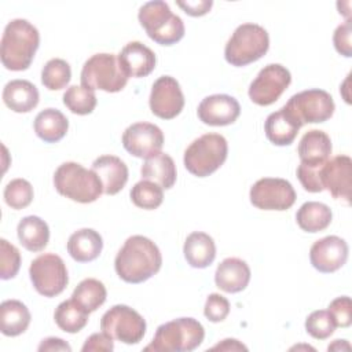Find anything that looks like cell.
Masks as SVG:
<instances>
[{"label":"cell","mask_w":352,"mask_h":352,"mask_svg":"<svg viewBox=\"0 0 352 352\" xmlns=\"http://www.w3.org/2000/svg\"><path fill=\"white\" fill-rule=\"evenodd\" d=\"M162 264L158 246L143 235L129 236L118 250L114 268L126 283H142L154 276Z\"/></svg>","instance_id":"1"},{"label":"cell","mask_w":352,"mask_h":352,"mask_svg":"<svg viewBox=\"0 0 352 352\" xmlns=\"http://www.w3.org/2000/svg\"><path fill=\"white\" fill-rule=\"evenodd\" d=\"M40 45L38 30L26 19L10 21L1 37L0 59L3 66L11 72L26 70L33 62Z\"/></svg>","instance_id":"2"},{"label":"cell","mask_w":352,"mask_h":352,"mask_svg":"<svg viewBox=\"0 0 352 352\" xmlns=\"http://www.w3.org/2000/svg\"><path fill=\"white\" fill-rule=\"evenodd\" d=\"M205 337L204 326L194 318H179L158 326L153 341L144 351L153 352H191Z\"/></svg>","instance_id":"3"},{"label":"cell","mask_w":352,"mask_h":352,"mask_svg":"<svg viewBox=\"0 0 352 352\" xmlns=\"http://www.w3.org/2000/svg\"><path fill=\"white\" fill-rule=\"evenodd\" d=\"M54 186L60 195L80 204H91L103 192L98 175L72 161L58 166L54 173Z\"/></svg>","instance_id":"4"},{"label":"cell","mask_w":352,"mask_h":352,"mask_svg":"<svg viewBox=\"0 0 352 352\" xmlns=\"http://www.w3.org/2000/svg\"><path fill=\"white\" fill-rule=\"evenodd\" d=\"M138 19L147 36L161 45H172L184 36L182 18L173 14L162 0L147 1L139 8Z\"/></svg>","instance_id":"5"},{"label":"cell","mask_w":352,"mask_h":352,"mask_svg":"<svg viewBox=\"0 0 352 352\" xmlns=\"http://www.w3.org/2000/svg\"><path fill=\"white\" fill-rule=\"evenodd\" d=\"M270 48L267 30L257 23L239 25L224 48L226 60L236 67L246 66L263 58Z\"/></svg>","instance_id":"6"},{"label":"cell","mask_w":352,"mask_h":352,"mask_svg":"<svg viewBox=\"0 0 352 352\" xmlns=\"http://www.w3.org/2000/svg\"><path fill=\"white\" fill-rule=\"evenodd\" d=\"M227 154L228 144L223 135L205 133L190 143L184 151L183 162L191 175L206 177L224 164Z\"/></svg>","instance_id":"7"},{"label":"cell","mask_w":352,"mask_h":352,"mask_svg":"<svg viewBox=\"0 0 352 352\" xmlns=\"http://www.w3.org/2000/svg\"><path fill=\"white\" fill-rule=\"evenodd\" d=\"M81 85L88 89H100L104 92H120L128 82L118 58L114 54H95L81 69Z\"/></svg>","instance_id":"8"},{"label":"cell","mask_w":352,"mask_h":352,"mask_svg":"<svg viewBox=\"0 0 352 352\" xmlns=\"http://www.w3.org/2000/svg\"><path fill=\"white\" fill-rule=\"evenodd\" d=\"M100 330L113 340L132 345L143 340L146 334V320L133 308L117 304L103 314Z\"/></svg>","instance_id":"9"},{"label":"cell","mask_w":352,"mask_h":352,"mask_svg":"<svg viewBox=\"0 0 352 352\" xmlns=\"http://www.w3.org/2000/svg\"><path fill=\"white\" fill-rule=\"evenodd\" d=\"M29 276L36 292L44 297L60 294L69 282L66 265L55 253H44L36 257L30 263Z\"/></svg>","instance_id":"10"},{"label":"cell","mask_w":352,"mask_h":352,"mask_svg":"<svg viewBox=\"0 0 352 352\" xmlns=\"http://www.w3.org/2000/svg\"><path fill=\"white\" fill-rule=\"evenodd\" d=\"M301 124H316L327 121L334 113V100L323 89H305L293 95L285 104Z\"/></svg>","instance_id":"11"},{"label":"cell","mask_w":352,"mask_h":352,"mask_svg":"<svg viewBox=\"0 0 352 352\" xmlns=\"http://www.w3.org/2000/svg\"><path fill=\"white\" fill-rule=\"evenodd\" d=\"M292 82L290 72L279 65L270 63L264 66L257 77L249 85V98L258 106L275 103Z\"/></svg>","instance_id":"12"},{"label":"cell","mask_w":352,"mask_h":352,"mask_svg":"<svg viewBox=\"0 0 352 352\" xmlns=\"http://www.w3.org/2000/svg\"><path fill=\"white\" fill-rule=\"evenodd\" d=\"M253 206L263 210H286L296 202V191L290 182L280 177H263L249 192Z\"/></svg>","instance_id":"13"},{"label":"cell","mask_w":352,"mask_h":352,"mask_svg":"<svg viewBox=\"0 0 352 352\" xmlns=\"http://www.w3.org/2000/svg\"><path fill=\"white\" fill-rule=\"evenodd\" d=\"M150 110L162 120H172L179 116L184 107V95L176 78L161 76L151 87Z\"/></svg>","instance_id":"14"},{"label":"cell","mask_w":352,"mask_h":352,"mask_svg":"<svg viewBox=\"0 0 352 352\" xmlns=\"http://www.w3.org/2000/svg\"><path fill=\"white\" fill-rule=\"evenodd\" d=\"M122 146L133 157L150 158L164 146V133L160 126L150 122H135L122 133Z\"/></svg>","instance_id":"15"},{"label":"cell","mask_w":352,"mask_h":352,"mask_svg":"<svg viewBox=\"0 0 352 352\" xmlns=\"http://www.w3.org/2000/svg\"><path fill=\"white\" fill-rule=\"evenodd\" d=\"M320 180L323 188H326L336 199L351 204V187H352V160L348 155H337L320 169Z\"/></svg>","instance_id":"16"},{"label":"cell","mask_w":352,"mask_h":352,"mask_svg":"<svg viewBox=\"0 0 352 352\" xmlns=\"http://www.w3.org/2000/svg\"><path fill=\"white\" fill-rule=\"evenodd\" d=\"M348 250V243L342 238L329 235L314 242L309 250V261L319 272L331 274L346 263Z\"/></svg>","instance_id":"17"},{"label":"cell","mask_w":352,"mask_h":352,"mask_svg":"<svg viewBox=\"0 0 352 352\" xmlns=\"http://www.w3.org/2000/svg\"><path fill=\"white\" fill-rule=\"evenodd\" d=\"M199 121L210 126L234 124L241 114V106L234 96L226 94L209 95L201 100L197 109Z\"/></svg>","instance_id":"18"},{"label":"cell","mask_w":352,"mask_h":352,"mask_svg":"<svg viewBox=\"0 0 352 352\" xmlns=\"http://www.w3.org/2000/svg\"><path fill=\"white\" fill-rule=\"evenodd\" d=\"M120 66L126 77H146L154 69L157 63L155 54L140 41L128 43L117 55Z\"/></svg>","instance_id":"19"},{"label":"cell","mask_w":352,"mask_h":352,"mask_svg":"<svg viewBox=\"0 0 352 352\" xmlns=\"http://www.w3.org/2000/svg\"><path fill=\"white\" fill-rule=\"evenodd\" d=\"M301 126V121L286 106H283L267 117L264 122V132L272 144L289 146L294 142Z\"/></svg>","instance_id":"20"},{"label":"cell","mask_w":352,"mask_h":352,"mask_svg":"<svg viewBox=\"0 0 352 352\" xmlns=\"http://www.w3.org/2000/svg\"><path fill=\"white\" fill-rule=\"evenodd\" d=\"M92 170L102 182L103 192L116 195L128 182V166L116 155H100L92 162Z\"/></svg>","instance_id":"21"},{"label":"cell","mask_w":352,"mask_h":352,"mask_svg":"<svg viewBox=\"0 0 352 352\" xmlns=\"http://www.w3.org/2000/svg\"><path fill=\"white\" fill-rule=\"evenodd\" d=\"M250 280V268L246 261L238 257L224 258L216 268L214 283L226 293H239L246 289Z\"/></svg>","instance_id":"22"},{"label":"cell","mask_w":352,"mask_h":352,"mask_svg":"<svg viewBox=\"0 0 352 352\" xmlns=\"http://www.w3.org/2000/svg\"><path fill=\"white\" fill-rule=\"evenodd\" d=\"M333 146L330 136L319 129L305 132L298 143V157L301 164L308 166H322L330 158Z\"/></svg>","instance_id":"23"},{"label":"cell","mask_w":352,"mask_h":352,"mask_svg":"<svg viewBox=\"0 0 352 352\" xmlns=\"http://www.w3.org/2000/svg\"><path fill=\"white\" fill-rule=\"evenodd\" d=\"M38 89L28 80H11L4 85L3 102L15 113H29L38 104Z\"/></svg>","instance_id":"24"},{"label":"cell","mask_w":352,"mask_h":352,"mask_svg":"<svg viewBox=\"0 0 352 352\" xmlns=\"http://www.w3.org/2000/svg\"><path fill=\"white\" fill-rule=\"evenodd\" d=\"M102 249L103 239L92 228H81L73 232L67 241V253L78 263H88L98 258Z\"/></svg>","instance_id":"25"},{"label":"cell","mask_w":352,"mask_h":352,"mask_svg":"<svg viewBox=\"0 0 352 352\" xmlns=\"http://www.w3.org/2000/svg\"><path fill=\"white\" fill-rule=\"evenodd\" d=\"M183 253L191 267L206 268L216 257V245L213 238L206 232L194 231L186 238Z\"/></svg>","instance_id":"26"},{"label":"cell","mask_w":352,"mask_h":352,"mask_svg":"<svg viewBox=\"0 0 352 352\" xmlns=\"http://www.w3.org/2000/svg\"><path fill=\"white\" fill-rule=\"evenodd\" d=\"M30 312L19 300H6L0 305V330L7 337L25 333L30 324Z\"/></svg>","instance_id":"27"},{"label":"cell","mask_w":352,"mask_h":352,"mask_svg":"<svg viewBox=\"0 0 352 352\" xmlns=\"http://www.w3.org/2000/svg\"><path fill=\"white\" fill-rule=\"evenodd\" d=\"M34 132L45 143H56L65 138L69 129L66 116L58 109H44L34 118Z\"/></svg>","instance_id":"28"},{"label":"cell","mask_w":352,"mask_h":352,"mask_svg":"<svg viewBox=\"0 0 352 352\" xmlns=\"http://www.w3.org/2000/svg\"><path fill=\"white\" fill-rule=\"evenodd\" d=\"M143 180L157 183L160 187L168 190L176 182V165L170 155L158 153L144 161L140 168Z\"/></svg>","instance_id":"29"},{"label":"cell","mask_w":352,"mask_h":352,"mask_svg":"<svg viewBox=\"0 0 352 352\" xmlns=\"http://www.w3.org/2000/svg\"><path fill=\"white\" fill-rule=\"evenodd\" d=\"M21 245L29 252H41L50 241L48 224L38 216L23 217L16 227Z\"/></svg>","instance_id":"30"},{"label":"cell","mask_w":352,"mask_h":352,"mask_svg":"<svg viewBox=\"0 0 352 352\" xmlns=\"http://www.w3.org/2000/svg\"><path fill=\"white\" fill-rule=\"evenodd\" d=\"M333 219L331 209L322 202L308 201L300 206L296 213L298 227L305 232H319L326 230Z\"/></svg>","instance_id":"31"},{"label":"cell","mask_w":352,"mask_h":352,"mask_svg":"<svg viewBox=\"0 0 352 352\" xmlns=\"http://www.w3.org/2000/svg\"><path fill=\"white\" fill-rule=\"evenodd\" d=\"M88 316H89V312L81 308L72 298L62 301L54 312V319L56 326L65 333H70V334H74L82 330L88 323Z\"/></svg>","instance_id":"32"},{"label":"cell","mask_w":352,"mask_h":352,"mask_svg":"<svg viewBox=\"0 0 352 352\" xmlns=\"http://www.w3.org/2000/svg\"><path fill=\"white\" fill-rule=\"evenodd\" d=\"M106 297L107 292L104 285L95 278H87L81 280L72 294V300H74L89 314L102 307L106 301Z\"/></svg>","instance_id":"33"},{"label":"cell","mask_w":352,"mask_h":352,"mask_svg":"<svg viewBox=\"0 0 352 352\" xmlns=\"http://www.w3.org/2000/svg\"><path fill=\"white\" fill-rule=\"evenodd\" d=\"M98 99L92 89L84 88L82 85H72L63 94V104L74 114L87 116L91 114L96 107Z\"/></svg>","instance_id":"34"},{"label":"cell","mask_w":352,"mask_h":352,"mask_svg":"<svg viewBox=\"0 0 352 352\" xmlns=\"http://www.w3.org/2000/svg\"><path fill=\"white\" fill-rule=\"evenodd\" d=\"M164 188L160 187L157 183L150 182V180H140L138 182L129 195L131 201L133 202L135 206L146 210H153L157 209L162 201H164Z\"/></svg>","instance_id":"35"},{"label":"cell","mask_w":352,"mask_h":352,"mask_svg":"<svg viewBox=\"0 0 352 352\" xmlns=\"http://www.w3.org/2000/svg\"><path fill=\"white\" fill-rule=\"evenodd\" d=\"M72 78V70L66 60L60 58L50 59L41 70V84L50 91L65 88Z\"/></svg>","instance_id":"36"},{"label":"cell","mask_w":352,"mask_h":352,"mask_svg":"<svg viewBox=\"0 0 352 352\" xmlns=\"http://www.w3.org/2000/svg\"><path fill=\"white\" fill-rule=\"evenodd\" d=\"M4 201L12 209H23L33 201V187L25 179H14L4 188Z\"/></svg>","instance_id":"37"},{"label":"cell","mask_w":352,"mask_h":352,"mask_svg":"<svg viewBox=\"0 0 352 352\" xmlns=\"http://www.w3.org/2000/svg\"><path fill=\"white\" fill-rule=\"evenodd\" d=\"M305 330L311 337L316 340H326L334 333L336 323L329 311L318 309L307 316Z\"/></svg>","instance_id":"38"},{"label":"cell","mask_w":352,"mask_h":352,"mask_svg":"<svg viewBox=\"0 0 352 352\" xmlns=\"http://www.w3.org/2000/svg\"><path fill=\"white\" fill-rule=\"evenodd\" d=\"M0 278L7 280L14 278L21 268V253L7 239H0Z\"/></svg>","instance_id":"39"},{"label":"cell","mask_w":352,"mask_h":352,"mask_svg":"<svg viewBox=\"0 0 352 352\" xmlns=\"http://www.w3.org/2000/svg\"><path fill=\"white\" fill-rule=\"evenodd\" d=\"M327 311L330 312L336 327H349L352 324V301L348 296H341L334 298L329 307Z\"/></svg>","instance_id":"40"},{"label":"cell","mask_w":352,"mask_h":352,"mask_svg":"<svg viewBox=\"0 0 352 352\" xmlns=\"http://www.w3.org/2000/svg\"><path fill=\"white\" fill-rule=\"evenodd\" d=\"M230 314V302L226 297H223L219 293H212L208 296L205 308H204V315L206 316L208 320L213 323L223 322Z\"/></svg>","instance_id":"41"},{"label":"cell","mask_w":352,"mask_h":352,"mask_svg":"<svg viewBox=\"0 0 352 352\" xmlns=\"http://www.w3.org/2000/svg\"><path fill=\"white\" fill-rule=\"evenodd\" d=\"M323 166V165H322ZM322 166H308L300 162L297 166V177L308 192H320L323 191L322 180H320V169Z\"/></svg>","instance_id":"42"},{"label":"cell","mask_w":352,"mask_h":352,"mask_svg":"<svg viewBox=\"0 0 352 352\" xmlns=\"http://www.w3.org/2000/svg\"><path fill=\"white\" fill-rule=\"evenodd\" d=\"M351 34H352V23L351 19L345 21L342 25L337 26L333 34V43L337 50V52L345 58L352 56V43H351Z\"/></svg>","instance_id":"43"},{"label":"cell","mask_w":352,"mask_h":352,"mask_svg":"<svg viewBox=\"0 0 352 352\" xmlns=\"http://www.w3.org/2000/svg\"><path fill=\"white\" fill-rule=\"evenodd\" d=\"M114 349V342H113V338L111 337H109L106 333H94V334H91L87 340H85V342H84V345H82V348H81V351L82 352H92V351H95V352H110V351H113Z\"/></svg>","instance_id":"44"},{"label":"cell","mask_w":352,"mask_h":352,"mask_svg":"<svg viewBox=\"0 0 352 352\" xmlns=\"http://www.w3.org/2000/svg\"><path fill=\"white\" fill-rule=\"evenodd\" d=\"M176 4L191 16H202L209 12L213 6L212 0H198V1H176Z\"/></svg>","instance_id":"45"},{"label":"cell","mask_w":352,"mask_h":352,"mask_svg":"<svg viewBox=\"0 0 352 352\" xmlns=\"http://www.w3.org/2000/svg\"><path fill=\"white\" fill-rule=\"evenodd\" d=\"M38 351H67L70 352L72 348L70 345L63 341L62 338H58V337H48V338H44L40 345H38Z\"/></svg>","instance_id":"46"},{"label":"cell","mask_w":352,"mask_h":352,"mask_svg":"<svg viewBox=\"0 0 352 352\" xmlns=\"http://www.w3.org/2000/svg\"><path fill=\"white\" fill-rule=\"evenodd\" d=\"M248 351V348L241 344L238 340L234 338H226L221 342H219L217 345H214L213 348H210V351Z\"/></svg>","instance_id":"47"},{"label":"cell","mask_w":352,"mask_h":352,"mask_svg":"<svg viewBox=\"0 0 352 352\" xmlns=\"http://www.w3.org/2000/svg\"><path fill=\"white\" fill-rule=\"evenodd\" d=\"M349 344L346 342V340H336L331 345H329V351H340V349H349Z\"/></svg>","instance_id":"48"}]
</instances>
